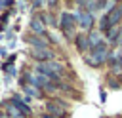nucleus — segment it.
Returning <instances> with one entry per match:
<instances>
[{"mask_svg": "<svg viewBox=\"0 0 122 118\" xmlns=\"http://www.w3.org/2000/svg\"><path fill=\"white\" fill-rule=\"evenodd\" d=\"M109 55H111L109 46H107V44H101V46L93 48L88 55H84V61H86L88 65H92V67H101L103 63L109 61Z\"/></svg>", "mask_w": 122, "mask_h": 118, "instance_id": "nucleus-1", "label": "nucleus"}, {"mask_svg": "<svg viewBox=\"0 0 122 118\" xmlns=\"http://www.w3.org/2000/svg\"><path fill=\"white\" fill-rule=\"evenodd\" d=\"M38 74L46 76V78H48V80H51V82H57V80H59V76L63 74V67H61L59 63H55V61L40 63V65H38Z\"/></svg>", "mask_w": 122, "mask_h": 118, "instance_id": "nucleus-2", "label": "nucleus"}, {"mask_svg": "<svg viewBox=\"0 0 122 118\" xmlns=\"http://www.w3.org/2000/svg\"><path fill=\"white\" fill-rule=\"evenodd\" d=\"M76 15H72V13H69V11H63L61 13V17H59V29L65 32V36H69V38H74L72 36V30H74V27H76Z\"/></svg>", "mask_w": 122, "mask_h": 118, "instance_id": "nucleus-3", "label": "nucleus"}, {"mask_svg": "<svg viewBox=\"0 0 122 118\" xmlns=\"http://www.w3.org/2000/svg\"><path fill=\"white\" fill-rule=\"evenodd\" d=\"M46 112L50 114V116H63L65 112H67V105L65 103H61L59 99H51V101H48L46 103Z\"/></svg>", "mask_w": 122, "mask_h": 118, "instance_id": "nucleus-4", "label": "nucleus"}, {"mask_svg": "<svg viewBox=\"0 0 122 118\" xmlns=\"http://www.w3.org/2000/svg\"><path fill=\"white\" fill-rule=\"evenodd\" d=\"M30 55H32L36 61H40V63H48V61H53V57H55V53H53L50 48H38V49H34V48H32Z\"/></svg>", "mask_w": 122, "mask_h": 118, "instance_id": "nucleus-5", "label": "nucleus"}, {"mask_svg": "<svg viewBox=\"0 0 122 118\" xmlns=\"http://www.w3.org/2000/svg\"><path fill=\"white\" fill-rule=\"evenodd\" d=\"M76 21H78V25L82 29H92V25H93V13L90 10H80L76 13Z\"/></svg>", "mask_w": 122, "mask_h": 118, "instance_id": "nucleus-6", "label": "nucleus"}, {"mask_svg": "<svg viewBox=\"0 0 122 118\" xmlns=\"http://www.w3.org/2000/svg\"><path fill=\"white\" fill-rule=\"evenodd\" d=\"M107 21L111 27H118V23L122 21V4H116L109 13H107Z\"/></svg>", "mask_w": 122, "mask_h": 118, "instance_id": "nucleus-7", "label": "nucleus"}, {"mask_svg": "<svg viewBox=\"0 0 122 118\" xmlns=\"http://www.w3.org/2000/svg\"><path fill=\"white\" fill-rule=\"evenodd\" d=\"M109 65L112 69V72H122V51H111L109 55Z\"/></svg>", "mask_w": 122, "mask_h": 118, "instance_id": "nucleus-8", "label": "nucleus"}, {"mask_svg": "<svg viewBox=\"0 0 122 118\" xmlns=\"http://www.w3.org/2000/svg\"><path fill=\"white\" fill-rule=\"evenodd\" d=\"M30 30H32L36 36H44V34H46V25H44V21L40 19V15H34V17L30 19Z\"/></svg>", "mask_w": 122, "mask_h": 118, "instance_id": "nucleus-9", "label": "nucleus"}, {"mask_svg": "<svg viewBox=\"0 0 122 118\" xmlns=\"http://www.w3.org/2000/svg\"><path fill=\"white\" fill-rule=\"evenodd\" d=\"M10 103H11V105H13V107H15V108H17V110H19V112L23 114V116H30V114H32L30 107H29V105H27V103H25L23 99H19V97H13V99H11Z\"/></svg>", "mask_w": 122, "mask_h": 118, "instance_id": "nucleus-10", "label": "nucleus"}, {"mask_svg": "<svg viewBox=\"0 0 122 118\" xmlns=\"http://www.w3.org/2000/svg\"><path fill=\"white\" fill-rule=\"evenodd\" d=\"M101 44H105L101 32H99V30H92V32L88 34V46L93 49V48H97V46H101Z\"/></svg>", "mask_w": 122, "mask_h": 118, "instance_id": "nucleus-11", "label": "nucleus"}, {"mask_svg": "<svg viewBox=\"0 0 122 118\" xmlns=\"http://www.w3.org/2000/svg\"><path fill=\"white\" fill-rule=\"evenodd\" d=\"M27 42H29L34 49H38V48H50V46H48V40H44L42 36H36V34L29 36V38H27Z\"/></svg>", "mask_w": 122, "mask_h": 118, "instance_id": "nucleus-12", "label": "nucleus"}, {"mask_svg": "<svg viewBox=\"0 0 122 118\" xmlns=\"http://www.w3.org/2000/svg\"><path fill=\"white\" fill-rule=\"evenodd\" d=\"M74 44H76V48L80 49V51H86L90 46H88V34H76L74 38Z\"/></svg>", "mask_w": 122, "mask_h": 118, "instance_id": "nucleus-13", "label": "nucleus"}, {"mask_svg": "<svg viewBox=\"0 0 122 118\" xmlns=\"http://www.w3.org/2000/svg\"><path fill=\"white\" fill-rule=\"evenodd\" d=\"M118 34H120V27H111L109 30H107V42H111V44H118Z\"/></svg>", "mask_w": 122, "mask_h": 118, "instance_id": "nucleus-14", "label": "nucleus"}, {"mask_svg": "<svg viewBox=\"0 0 122 118\" xmlns=\"http://www.w3.org/2000/svg\"><path fill=\"white\" fill-rule=\"evenodd\" d=\"M6 112H8V118H23V114L11 105V103H8L6 105Z\"/></svg>", "mask_w": 122, "mask_h": 118, "instance_id": "nucleus-15", "label": "nucleus"}, {"mask_svg": "<svg viewBox=\"0 0 122 118\" xmlns=\"http://www.w3.org/2000/svg\"><path fill=\"white\" fill-rule=\"evenodd\" d=\"M25 91H27L29 95H32V97H40V91H38L34 86H27V88H25Z\"/></svg>", "mask_w": 122, "mask_h": 118, "instance_id": "nucleus-16", "label": "nucleus"}, {"mask_svg": "<svg viewBox=\"0 0 122 118\" xmlns=\"http://www.w3.org/2000/svg\"><path fill=\"white\" fill-rule=\"evenodd\" d=\"M116 46H122V27H120V34H118V44Z\"/></svg>", "mask_w": 122, "mask_h": 118, "instance_id": "nucleus-17", "label": "nucleus"}, {"mask_svg": "<svg viewBox=\"0 0 122 118\" xmlns=\"http://www.w3.org/2000/svg\"><path fill=\"white\" fill-rule=\"evenodd\" d=\"M32 6H34V8H40V6H46V4H44V2H32Z\"/></svg>", "mask_w": 122, "mask_h": 118, "instance_id": "nucleus-18", "label": "nucleus"}, {"mask_svg": "<svg viewBox=\"0 0 122 118\" xmlns=\"http://www.w3.org/2000/svg\"><path fill=\"white\" fill-rule=\"evenodd\" d=\"M8 6H11V2H0V8H8Z\"/></svg>", "mask_w": 122, "mask_h": 118, "instance_id": "nucleus-19", "label": "nucleus"}, {"mask_svg": "<svg viewBox=\"0 0 122 118\" xmlns=\"http://www.w3.org/2000/svg\"><path fill=\"white\" fill-rule=\"evenodd\" d=\"M42 118H53V116H50V114H44V116H42Z\"/></svg>", "mask_w": 122, "mask_h": 118, "instance_id": "nucleus-20", "label": "nucleus"}, {"mask_svg": "<svg viewBox=\"0 0 122 118\" xmlns=\"http://www.w3.org/2000/svg\"><path fill=\"white\" fill-rule=\"evenodd\" d=\"M0 118H8V116H6V114H2V112H0Z\"/></svg>", "mask_w": 122, "mask_h": 118, "instance_id": "nucleus-21", "label": "nucleus"}, {"mask_svg": "<svg viewBox=\"0 0 122 118\" xmlns=\"http://www.w3.org/2000/svg\"><path fill=\"white\" fill-rule=\"evenodd\" d=\"M101 118H107V116H101Z\"/></svg>", "mask_w": 122, "mask_h": 118, "instance_id": "nucleus-22", "label": "nucleus"}]
</instances>
